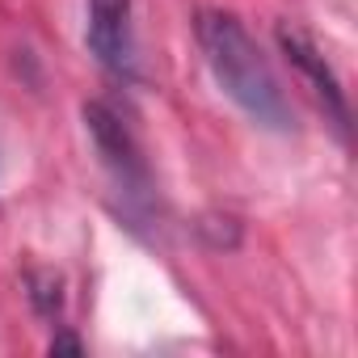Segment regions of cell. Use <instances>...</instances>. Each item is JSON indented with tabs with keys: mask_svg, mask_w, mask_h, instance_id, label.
Returning a JSON list of instances; mask_svg holds the SVG:
<instances>
[{
	"mask_svg": "<svg viewBox=\"0 0 358 358\" xmlns=\"http://www.w3.org/2000/svg\"><path fill=\"white\" fill-rule=\"evenodd\" d=\"M194 38L203 47V59L215 76V85L266 131H291V101L270 68V59L262 55V47L253 43V34L245 30L241 17L224 13V9H203L194 17Z\"/></svg>",
	"mask_w": 358,
	"mask_h": 358,
	"instance_id": "6da1fadb",
	"label": "cell"
},
{
	"mask_svg": "<svg viewBox=\"0 0 358 358\" xmlns=\"http://www.w3.org/2000/svg\"><path fill=\"white\" fill-rule=\"evenodd\" d=\"M80 114H85V131H89V139H93V148H97L106 173L114 177V186H118L127 199L143 203L148 190H152V177H148V164H143V156H139V143H135L131 127H127L106 101H85Z\"/></svg>",
	"mask_w": 358,
	"mask_h": 358,
	"instance_id": "7a4b0ae2",
	"label": "cell"
},
{
	"mask_svg": "<svg viewBox=\"0 0 358 358\" xmlns=\"http://www.w3.org/2000/svg\"><path fill=\"white\" fill-rule=\"evenodd\" d=\"M85 47L110 76L135 72L131 0H85Z\"/></svg>",
	"mask_w": 358,
	"mask_h": 358,
	"instance_id": "3957f363",
	"label": "cell"
},
{
	"mask_svg": "<svg viewBox=\"0 0 358 358\" xmlns=\"http://www.w3.org/2000/svg\"><path fill=\"white\" fill-rule=\"evenodd\" d=\"M278 47H282V55L291 59V68L312 85V93H316V101L324 106V114L345 131V127H350V101H345V89H341L337 72H333L329 59L320 55V47H316L299 26H278Z\"/></svg>",
	"mask_w": 358,
	"mask_h": 358,
	"instance_id": "277c9868",
	"label": "cell"
},
{
	"mask_svg": "<svg viewBox=\"0 0 358 358\" xmlns=\"http://www.w3.org/2000/svg\"><path fill=\"white\" fill-rule=\"evenodd\" d=\"M26 287H30L26 295H30L38 316H59V308H64V278L55 270H30Z\"/></svg>",
	"mask_w": 358,
	"mask_h": 358,
	"instance_id": "5b68a950",
	"label": "cell"
},
{
	"mask_svg": "<svg viewBox=\"0 0 358 358\" xmlns=\"http://www.w3.org/2000/svg\"><path fill=\"white\" fill-rule=\"evenodd\" d=\"M51 354H85V341L72 333H55L51 337Z\"/></svg>",
	"mask_w": 358,
	"mask_h": 358,
	"instance_id": "8992f818",
	"label": "cell"
}]
</instances>
